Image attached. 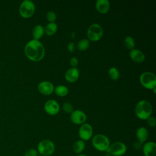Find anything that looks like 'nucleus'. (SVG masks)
Wrapping results in <instances>:
<instances>
[{
	"label": "nucleus",
	"mask_w": 156,
	"mask_h": 156,
	"mask_svg": "<svg viewBox=\"0 0 156 156\" xmlns=\"http://www.w3.org/2000/svg\"><path fill=\"white\" fill-rule=\"evenodd\" d=\"M147 123L149 126L154 127L155 126V123H156L155 119L152 116H150L147 119Z\"/></svg>",
	"instance_id": "28"
},
{
	"label": "nucleus",
	"mask_w": 156,
	"mask_h": 156,
	"mask_svg": "<svg viewBox=\"0 0 156 156\" xmlns=\"http://www.w3.org/2000/svg\"><path fill=\"white\" fill-rule=\"evenodd\" d=\"M0 139H1V136H0Z\"/></svg>",
	"instance_id": "33"
},
{
	"label": "nucleus",
	"mask_w": 156,
	"mask_h": 156,
	"mask_svg": "<svg viewBox=\"0 0 156 156\" xmlns=\"http://www.w3.org/2000/svg\"><path fill=\"white\" fill-rule=\"evenodd\" d=\"M108 74L112 80H117L119 77V73L118 70L115 67H112L108 70Z\"/></svg>",
	"instance_id": "24"
},
{
	"label": "nucleus",
	"mask_w": 156,
	"mask_h": 156,
	"mask_svg": "<svg viewBox=\"0 0 156 156\" xmlns=\"http://www.w3.org/2000/svg\"><path fill=\"white\" fill-rule=\"evenodd\" d=\"M85 148V143L82 140H78L74 142L73 146V151L75 154H81Z\"/></svg>",
	"instance_id": "18"
},
{
	"label": "nucleus",
	"mask_w": 156,
	"mask_h": 156,
	"mask_svg": "<svg viewBox=\"0 0 156 156\" xmlns=\"http://www.w3.org/2000/svg\"><path fill=\"white\" fill-rule=\"evenodd\" d=\"M69 63H70V65L71 66H72V68H76V66L78 64V60H77V58L75 57H71V59H70V61H69Z\"/></svg>",
	"instance_id": "29"
},
{
	"label": "nucleus",
	"mask_w": 156,
	"mask_h": 156,
	"mask_svg": "<svg viewBox=\"0 0 156 156\" xmlns=\"http://www.w3.org/2000/svg\"><path fill=\"white\" fill-rule=\"evenodd\" d=\"M46 113L50 115H55L59 112L60 106L58 102L53 99L47 101L44 106Z\"/></svg>",
	"instance_id": "10"
},
{
	"label": "nucleus",
	"mask_w": 156,
	"mask_h": 156,
	"mask_svg": "<svg viewBox=\"0 0 156 156\" xmlns=\"http://www.w3.org/2000/svg\"><path fill=\"white\" fill-rule=\"evenodd\" d=\"M68 49L69 52H72L75 49V44L73 42H69L68 44Z\"/></svg>",
	"instance_id": "31"
},
{
	"label": "nucleus",
	"mask_w": 156,
	"mask_h": 156,
	"mask_svg": "<svg viewBox=\"0 0 156 156\" xmlns=\"http://www.w3.org/2000/svg\"><path fill=\"white\" fill-rule=\"evenodd\" d=\"M79 76V71L76 68H71L68 69L65 73V79L68 82H76Z\"/></svg>",
	"instance_id": "14"
},
{
	"label": "nucleus",
	"mask_w": 156,
	"mask_h": 156,
	"mask_svg": "<svg viewBox=\"0 0 156 156\" xmlns=\"http://www.w3.org/2000/svg\"><path fill=\"white\" fill-rule=\"evenodd\" d=\"M70 119L72 122L75 124H82L85 122L87 116L83 111L74 110L71 112Z\"/></svg>",
	"instance_id": "11"
},
{
	"label": "nucleus",
	"mask_w": 156,
	"mask_h": 156,
	"mask_svg": "<svg viewBox=\"0 0 156 156\" xmlns=\"http://www.w3.org/2000/svg\"><path fill=\"white\" fill-rule=\"evenodd\" d=\"M129 55L132 60L138 63L143 62L145 59V56L143 52L137 49H133L130 50Z\"/></svg>",
	"instance_id": "15"
},
{
	"label": "nucleus",
	"mask_w": 156,
	"mask_h": 156,
	"mask_svg": "<svg viewBox=\"0 0 156 156\" xmlns=\"http://www.w3.org/2000/svg\"><path fill=\"white\" fill-rule=\"evenodd\" d=\"M38 90L42 94L49 95L54 91V85L50 82L43 81L38 84Z\"/></svg>",
	"instance_id": "13"
},
{
	"label": "nucleus",
	"mask_w": 156,
	"mask_h": 156,
	"mask_svg": "<svg viewBox=\"0 0 156 156\" xmlns=\"http://www.w3.org/2000/svg\"><path fill=\"white\" fill-rule=\"evenodd\" d=\"M35 10L34 3L30 0H24L20 4L19 11L21 16L25 18H29L33 15Z\"/></svg>",
	"instance_id": "6"
},
{
	"label": "nucleus",
	"mask_w": 156,
	"mask_h": 156,
	"mask_svg": "<svg viewBox=\"0 0 156 156\" xmlns=\"http://www.w3.org/2000/svg\"><path fill=\"white\" fill-rule=\"evenodd\" d=\"M91 143L93 147L99 152H107L110 145L108 138L103 134H97L93 136Z\"/></svg>",
	"instance_id": "3"
},
{
	"label": "nucleus",
	"mask_w": 156,
	"mask_h": 156,
	"mask_svg": "<svg viewBox=\"0 0 156 156\" xmlns=\"http://www.w3.org/2000/svg\"><path fill=\"white\" fill-rule=\"evenodd\" d=\"M124 44L126 48H127L128 49L132 50L134 48V46H135L134 39L130 36H127L124 38Z\"/></svg>",
	"instance_id": "23"
},
{
	"label": "nucleus",
	"mask_w": 156,
	"mask_h": 156,
	"mask_svg": "<svg viewBox=\"0 0 156 156\" xmlns=\"http://www.w3.org/2000/svg\"><path fill=\"white\" fill-rule=\"evenodd\" d=\"M89 41L87 39H81L77 44V48L79 51H83L87 49L89 47Z\"/></svg>",
	"instance_id": "22"
},
{
	"label": "nucleus",
	"mask_w": 156,
	"mask_h": 156,
	"mask_svg": "<svg viewBox=\"0 0 156 156\" xmlns=\"http://www.w3.org/2000/svg\"><path fill=\"white\" fill-rule=\"evenodd\" d=\"M103 35V30L102 27L98 24H91L88 29L87 36L88 38L93 41L99 40Z\"/></svg>",
	"instance_id": "8"
},
{
	"label": "nucleus",
	"mask_w": 156,
	"mask_h": 156,
	"mask_svg": "<svg viewBox=\"0 0 156 156\" xmlns=\"http://www.w3.org/2000/svg\"><path fill=\"white\" fill-rule=\"evenodd\" d=\"M55 93L57 96L63 97L68 94V90L65 85H58L55 87Z\"/></svg>",
	"instance_id": "21"
},
{
	"label": "nucleus",
	"mask_w": 156,
	"mask_h": 156,
	"mask_svg": "<svg viewBox=\"0 0 156 156\" xmlns=\"http://www.w3.org/2000/svg\"><path fill=\"white\" fill-rule=\"evenodd\" d=\"M149 136V132L146 128L144 127H139L136 132V137L138 141L144 143L146 141Z\"/></svg>",
	"instance_id": "17"
},
{
	"label": "nucleus",
	"mask_w": 156,
	"mask_h": 156,
	"mask_svg": "<svg viewBox=\"0 0 156 156\" xmlns=\"http://www.w3.org/2000/svg\"><path fill=\"white\" fill-rule=\"evenodd\" d=\"M141 84L147 89H154L156 85V76L151 72H144L140 77Z\"/></svg>",
	"instance_id": "5"
},
{
	"label": "nucleus",
	"mask_w": 156,
	"mask_h": 156,
	"mask_svg": "<svg viewBox=\"0 0 156 156\" xmlns=\"http://www.w3.org/2000/svg\"><path fill=\"white\" fill-rule=\"evenodd\" d=\"M44 30L48 35H53L57 30V25L55 23H49L46 26Z\"/></svg>",
	"instance_id": "20"
},
{
	"label": "nucleus",
	"mask_w": 156,
	"mask_h": 156,
	"mask_svg": "<svg viewBox=\"0 0 156 156\" xmlns=\"http://www.w3.org/2000/svg\"><path fill=\"white\" fill-rule=\"evenodd\" d=\"M152 112V107L151 103L146 100L139 101L135 108V113L136 116L143 120L147 119L150 117Z\"/></svg>",
	"instance_id": "2"
},
{
	"label": "nucleus",
	"mask_w": 156,
	"mask_h": 156,
	"mask_svg": "<svg viewBox=\"0 0 156 156\" xmlns=\"http://www.w3.org/2000/svg\"><path fill=\"white\" fill-rule=\"evenodd\" d=\"M143 145V143H140V141H135V142L133 143V147H134L135 149H136V150H140L141 149H142Z\"/></svg>",
	"instance_id": "30"
},
{
	"label": "nucleus",
	"mask_w": 156,
	"mask_h": 156,
	"mask_svg": "<svg viewBox=\"0 0 156 156\" xmlns=\"http://www.w3.org/2000/svg\"><path fill=\"white\" fill-rule=\"evenodd\" d=\"M144 156H156V143L153 141L146 142L142 147Z\"/></svg>",
	"instance_id": "12"
},
{
	"label": "nucleus",
	"mask_w": 156,
	"mask_h": 156,
	"mask_svg": "<svg viewBox=\"0 0 156 156\" xmlns=\"http://www.w3.org/2000/svg\"><path fill=\"white\" fill-rule=\"evenodd\" d=\"M63 110L67 113H71L73 110V107L69 102H65L63 105Z\"/></svg>",
	"instance_id": "27"
},
{
	"label": "nucleus",
	"mask_w": 156,
	"mask_h": 156,
	"mask_svg": "<svg viewBox=\"0 0 156 156\" xmlns=\"http://www.w3.org/2000/svg\"><path fill=\"white\" fill-rule=\"evenodd\" d=\"M38 151L34 148H30L26 151L24 154V156H38Z\"/></svg>",
	"instance_id": "25"
},
{
	"label": "nucleus",
	"mask_w": 156,
	"mask_h": 156,
	"mask_svg": "<svg viewBox=\"0 0 156 156\" xmlns=\"http://www.w3.org/2000/svg\"><path fill=\"white\" fill-rule=\"evenodd\" d=\"M77 156H87V155H85V154H77Z\"/></svg>",
	"instance_id": "32"
},
{
	"label": "nucleus",
	"mask_w": 156,
	"mask_h": 156,
	"mask_svg": "<svg viewBox=\"0 0 156 156\" xmlns=\"http://www.w3.org/2000/svg\"><path fill=\"white\" fill-rule=\"evenodd\" d=\"M37 150L38 153L41 155L50 156L55 151V144L52 141L44 139L38 143Z\"/></svg>",
	"instance_id": "4"
},
{
	"label": "nucleus",
	"mask_w": 156,
	"mask_h": 156,
	"mask_svg": "<svg viewBox=\"0 0 156 156\" xmlns=\"http://www.w3.org/2000/svg\"><path fill=\"white\" fill-rule=\"evenodd\" d=\"M46 18L50 23H54L56 20V15L55 12L52 11H49L46 14Z\"/></svg>",
	"instance_id": "26"
},
{
	"label": "nucleus",
	"mask_w": 156,
	"mask_h": 156,
	"mask_svg": "<svg viewBox=\"0 0 156 156\" xmlns=\"http://www.w3.org/2000/svg\"><path fill=\"white\" fill-rule=\"evenodd\" d=\"M96 10L101 13H107L110 9V2L108 0H98L96 2Z\"/></svg>",
	"instance_id": "16"
},
{
	"label": "nucleus",
	"mask_w": 156,
	"mask_h": 156,
	"mask_svg": "<svg viewBox=\"0 0 156 156\" xmlns=\"http://www.w3.org/2000/svg\"><path fill=\"white\" fill-rule=\"evenodd\" d=\"M44 30L43 27L41 25L38 24L36 25L32 30V35L34 37V40H38L40 38H41L44 34Z\"/></svg>",
	"instance_id": "19"
},
{
	"label": "nucleus",
	"mask_w": 156,
	"mask_h": 156,
	"mask_svg": "<svg viewBox=\"0 0 156 156\" xmlns=\"http://www.w3.org/2000/svg\"><path fill=\"white\" fill-rule=\"evenodd\" d=\"M127 152L126 145L120 141H116L110 145L106 152L113 156H122Z\"/></svg>",
	"instance_id": "7"
},
{
	"label": "nucleus",
	"mask_w": 156,
	"mask_h": 156,
	"mask_svg": "<svg viewBox=\"0 0 156 156\" xmlns=\"http://www.w3.org/2000/svg\"><path fill=\"white\" fill-rule=\"evenodd\" d=\"M93 128L88 123L82 124L79 130V136L83 141L91 139L93 136Z\"/></svg>",
	"instance_id": "9"
},
{
	"label": "nucleus",
	"mask_w": 156,
	"mask_h": 156,
	"mask_svg": "<svg viewBox=\"0 0 156 156\" xmlns=\"http://www.w3.org/2000/svg\"><path fill=\"white\" fill-rule=\"evenodd\" d=\"M24 53L29 60L38 62L41 60L44 56L45 49L40 41L32 40L26 44Z\"/></svg>",
	"instance_id": "1"
}]
</instances>
